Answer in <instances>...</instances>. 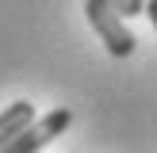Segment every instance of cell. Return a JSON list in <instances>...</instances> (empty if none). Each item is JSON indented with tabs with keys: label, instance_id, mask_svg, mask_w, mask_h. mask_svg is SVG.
Returning <instances> with one entry per match:
<instances>
[{
	"label": "cell",
	"instance_id": "277c9868",
	"mask_svg": "<svg viewBox=\"0 0 157 153\" xmlns=\"http://www.w3.org/2000/svg\"><path fill=\"white\" fill-rule=\"evenodd\" d=\"M107 4H111L123 19H130V15H146V0H107Z\"/></svg>",
	"mask_w": 157,
	"mask_h": 153
},
{
	"label": "cell",
	"instance_id": "3957f363",
	"mask_svg": "<svg viewBox=\"0 0 157 153\" xmlns=\"http://www.w3.org/2000/svg\"><path fill=\"white\" fill-rule=\"evenodd\" d=\"M35 103L31 99H15V103H8L4 111H0V149H4L8 142H15V138L23 134L27 126H35Z\"/></svg>",
	"mask_w": 157,
	"mask_h": 153
},
{
	"label": "cell",
	"instance_id": "6da1fadb",
	"mask_svg": "<svg viewBox=\"0 0 157 153\" xmlns=\"http://www.w3.org/2000/svg\"><path fill=\"white\" fill-rule=\"evenodd\" d=\"M84 15H88L92 31L100 35V42L107 46L111 58H130V54H134V42H138V38L130 35L127 19H123L107 0H84Z\"/></svg>",
	"mask_w": 157,
	"mask_h": 153
},
{
	"label": "cell",
	"instance_id": "5b68a950",
	"mask_svg": "<svg viewBox=\"0 0 157 153\" xmlns=\"http://www.w3.org/2000/svg\"><path fill=\"white\" fill-rule=\"evenodd\" d=\"M146 15H150V23H153V31H157V0H146Z\"/></svg>",
	"mask_w": 157,
	"mask_h": 153
},
{
	"label": "cell",
	"instance_id": "7a4b0ae2",
	"mask_svg": "<svg viewBox=\"0 0 157 153\" xmlns=\"http://www.w3.org/2000/svg\"><path fill=\"white\" fill-rule=\"evenodd\" d=\"M69 122H73V111H69V107H54V111L42 115L35 126H27L15 142H8L0 153H38V149H46L58 134H65Z\"/></svg>",
	"mask_w": 157,
	"mask_h": 153
}]
</instances>
